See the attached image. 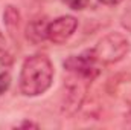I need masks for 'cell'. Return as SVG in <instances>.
<instances>
[{
	"label": "cell",
	"mask_w": 131,
	"mask_h": 130,
	"mask_svg": "<svg viewBox=\"0 0 131 130\" xmlns=\"http://www.w3.org/2000/svg\"><path fill=\"white\" fill-rule=\"evenodd\" d=\"M53 64L44 54H34L28 57L20 70L18 86L25 97H40L46 94L53 81Z\"/></svg>",
	"instance_id": "6da1fadb"
},
{
	"label": "cell",
	"mask_w": 131,
	"mask_h": 130,
	"mask_svg": "<svg viewBox=\"0 0 131 130\" xmlns=\"http://www.w3.org/2000/svg\"><path fill=\"white\" fill-rule=\"evenodd\" d=\"M128 51H130V41L121 32H110L104 35L93 48V54L101 64L119 63L127 57Z\"/></svg>",
	"instance_id": "7a4b0ae2"
},
{
	"label": "cell",
	"mask_w": 131,
	"mask_h": 130,
	"mask_svg": "<svg viewBox=\"0 0 131 130\" xmlns=\"http://www.w3.org/2000/svg\"><path fill=\"white\" fill-rule=\"evenodd\" d=\"M92 83L90 78L69 72V78L64 83V94H63V112L67 115H73L82 104L89 84Z\"/></svg>",
	"instance_id": "3957f363"
},
{
	"label": "cell",
	"mask_w": 131,
	"mask_h": 130,
	"mask_svg": "<svg viewBox=\"0 0 131 130\" xmlns=\"http://www.w3.org/2000/svg\"><path fill=\"white\" fill-rule=\"evenodd\" d=\"M96 64H98V60L93 54V49H89V51H84L79 55L69 57L64 61V69L67 72H75V73L84 75V77H87L93 81L99 73Z\"/></svg>",
	"instance_id": "277c9868"
},
{
	"label": "cell",
	"mask_w": 131,
	"mask_h": 130,
	"mask_svg": "<svg viewBox=\"0 0 131 130\" xmlns=\"http://www.w3.org/2000/svg\"><path fill=\"white\" fill-rule=\"evenodd\" d=\"M78 29V20L73 15H61L47 25V40L53 44L69 41Z\"/></svg>",
	"instance_id": "5b68a950"
},
{
	"label": "cell",
	"mask_w": 131,
	"mask_h": 130,
	"mask_svg": "<svg viewBox=\"0 0 131 130\" xmlns=\"http://www.w3.org/2000/svg\"><path fill=\"white\" fill-rule=\"evenodd\" d=\"M47 25L49 22L44 17L31 20L26 26V40L32 44H40L47 40Z\"/></svg>",
	"instance_id": "8992f818"
},
{
	"label": "cell",
	"mask_w": 131,
	"mask_h": 130,
	"mask_svg": "<svg viewBox=\"0 0 131 130\" xmlns=\"http://www.w3.org/2000/svg\"><path fill=\"white\" fill-rule=\"evenodd\" d=\"M3 22H5V26L8 28V31L14 34L18 29V25H20V11L15 6L8 5L3 11Z\"/></svg>",
	"instance_id": "52a82bcc"
},
{
	"label": "cell",
	"mask_w": 131,
	"mask_h": 130,
	"mask_svg": "<svg viewBox=\"0 0 131 130\" xmlns=\"http://www.w3.org/2000/svg\"><path fill=\"white\" fill-rule=\"evenodd\" d=\"M66 6H69L70 9L73 11H82L89 6V2L90 0H61Z\"/></svg>",
	"instance_id": "ba28073f"
},
{
	"label": "cell",
	"mask_w": 131,
	"mask_h": 130,
	"mask_svg": "<svg viewBox=\"0 0 131 130\" xmlns=\"http://www.w3.org/2000/svg\"><path fill=\"white\" fill-rule=\"evenodd\" d=\"M11 87V75L8 72H0V95H3Z\"/></svg>",
	"instance_id": "9c48e42d"
},
{
	"label": "cell",
	"mask_w": 131,
	"mask_h": 130,
	"mask_svg": "<svg viewBox=\"0 0 131 130\" xmlns=\"http://www.w3.org/2000/svg\"><path fill=\"white\" fill-rule=\"evenodd\" d=\"M17 127H21V129H28V127H34V129H38L40 126H38L37 123H32V121H25V123L18 124Z\"/></svg>",
	"instance_id": "30bf717a"
},
{
	"label": "cell",
	"mask_w": 131,
	"mask_h": 130,
	"mask_svg": "<svg viewBox=\"0 0 131 130\" xmlns=\"http://www.w3.org/2000/svg\"><path fill=\"white\" fill-rule=\"evenodd\" d=\"M99 3H102V5H107V6H116V5H119L122 0H98Z\"/></svg>",
	"instance_id": "8fae6325"
}]
</instances>
